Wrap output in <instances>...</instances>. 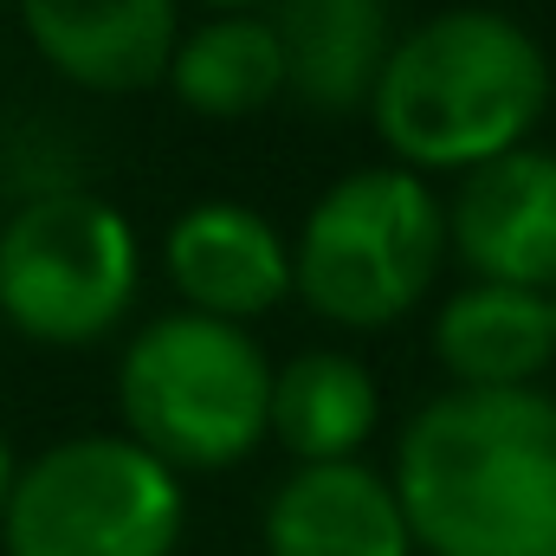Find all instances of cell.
<instances>
[{
  "mask_svg": "<svg viewBox=\"0 0 556 556\" xmlns=\"http://www.w3.org/2000/svg\"><path fill=\"white\" fill-rule=\"evenodd\" d=\"M395 492L427 556H556V402L446 389L395 440Z\"/></svg>",
  "mask_w": 556,
  "mask_h": 556,
  "instance_id": "obj_1",
  "label": "cell"
},
{
  "mask_svg": "<svg viewBox=\"0 0 556 556\" xmlns=\"http://www.w3.org/2000/svg\"><path fill=\"white\" fill-rule=\"evenodd\" d=\"M551 104V59L498 7H446L408 26L369 98L389 162L415 175H472L525 149Z\"/></svg>",
  "mask_w": 556,
  "mask_h": 556,
  "instance_id": "obj_2",
  "label": "cell"
},
{
  "mask_svg": "<svg viewBox=\"0 0 556 556\" xmlns=\"http://www.w3.org/2000/svg\"><path fill=\"white\" fill-rule=\"evenodd\" d=\"M273 369L253 324L175 304L117 356V420L175 472H227L273 440Z\"/></svg>",
  "mask_w": 556,
  "mask_h": 556,
  "instance_id": "obj_3",
  "label": "cell"
},
{
  "mask_svg": "<svg viewBox=\"0 0 556 556\" xmlns=\"http://www.w3.org/2000/svg\"><path fill=\"white\" fill-rule=\"evenodd\" d=\"M446 201L402 162L337 175L291 233V273L311 317L337 330H389L427 304L446 266Z\"/></svg>",
  "mask_w": 556,
  "mask_h": 556,
  "instance_id": "obj_4",
  "label": "cell"
},
{
  "mask_svg": "<svg viewBox=\"0 0 556 556\" xmlns=\"http://www.w3.org/2000/svg\"><path fill=\"white\" fill-rule=\"evenodd\" d=\"M142 298L137 220L98 188H46L0 220V324L39 350L104 343Z\"/></svg>",
  "mask_w": 556,
  "mask_h": 556,
  "instance_id": "obj_5",
  "label": "cell"
},
{
  "mask_svg": "<svg viewBox=\"0 0 556 556\" xmlns=\"http://www.w3.org/2000/svg\"><path fill=\"white\" fill-rule=\"evenodd\" d=\"M181 531V472L117 427L52 440L20 466L0 518V556H175Z\"/></svg>",
  "mask_w": 556,
  "mask_h": 556,
  "instance_id": "obj_6",
  "label": "cell"
},
{
  "mask_svg": "<svg viewBox=\"0 0 556 556\" xmlns=\"http://www.w3.org/2000/svg\"><path fill=\"white\" fill-rule=\"evenodd\" d=\"M162 278L188 311L227 317V324H260L285 298H298L291 240L260 207H247L233 194H207L168 220Z\"/></svg>",
  "mask_w": 556,
  "mask_h": 556,
  "instance_id": "obj_7",
  "label": "cell"
},
{
  "mask_svg": "<svg viewBox=\"0 0 556 556\" xmlns=\"http://www.w3.org/2000/svg\"><path fill=\"white\" fill-rule=\"evenodd\" d=\"M33 59L91 98H137L168 78L181 0H13Z\"/></svg>",
  "mask_w": 556,
  "mask_h": 556,
  "instance_id": "obj_8",
  "label": "cell"
},
{
  "mask_svg": "<svg viewBox=\"0 0 556 556\" xmlns=\"http://www.w3.org/2000/svg\"><path fill=\"white\" fill-rule=\"evenodd\" d=\"M453 260L472 278L556 291V149H511L459 175L446 201Z\"/></svg>",
  "mask_w": 556,
  "mask_h": 556,
  "instance_id": "obj_9",
  "label": "cell"
},
{
  "mask_svg": "<svg viewBox=\"0 0 556 556\" xmlns=\"http://www.w3.org/2000/svg\"><path fill=\"white\" fill-rule=\"evenodd\" d=\"M266 556H415L402 492L369 459L291 466L260 518Z\"/></svg>",
  "mask_w": 556,
  "mask_h": 556,
  "instance_id": "obj_10",
  "label": "cell"
},
{
  "mask_svg": "<svg viewBox=\"0 0 556 556\" xmlns=\"http://www.w3.org/2000/svg\"><path fill=\"white\" fill-rule=\"evenodd\" d=\"M285 52V98L317 117H369L382 65L395 52L389 0H273L266 7Z\"/></svg>",
  "mask_w": 556,
  "mask_h": 556,
  "instance_id": "obj_11",
  "label": "cell"
},
{
  "mask_svg": "<svg viewBox=\"0 0 556 556\" xmlns=\"http://www.w3.org/2000/svg\"><path fill=\"white\" fill-rule=\"evenodd\" d=\"M433 356L453 389H538V376L556 363L551 291L466 278L433 311Z\"/></svg>",
  "mask_w": 556,
  "mask_h": 556,
  "instance_id": "obj_12",
  "label": "cell"
},
{
  "mask_svg": "<svg viewBox=\"0 0 556 556\" xmlns=\"http://www.w3.org/2000/svg\"><path fill=\"white\" fill-rule=\"evenodd\" d=\"M382 427V382L350 350H298L273 369V440L291 466L324 459H363V446Z\"/></svg>",
  "mask_w": 556,
  "mask_h": 556,
  "instance_id": "obj_13",
  "label": "cell"
},
{
  "mask_svg": "<svg viewBox=\"0 0 556 556\" xmlns=\"http://www.w3.org/2000/svg\"><path fill=\"white\" fill-rule=\"evenodd\" d=\"M162 85L188 117H214V124L273 111L285 98V52H278L273 13L266 7L201 13L194 26H181V46H175Z\"/></svg>",
  "mask_w": 556,
  "mask_h": 556,
  "instance_id": "obj_14",
  "label": "cell"
},
{
  "mask_svg": "<svg viewBox=\"0 0 556 556\" xmlns=\"http://www.w3.org/2000/svg\"><path fill=\"white\" fill-rule=\"evenodd\" d=\"M13 479H20V459H13V446H7V433H0V518H7V498H13Z\"/></svg>",
  "mask_w": 556,
  "mask_h": 556,
  "instance_id": "obj_15",
  "label": "cell"
},
{
  "mask_svg": "<svg viewBox=\"0 0 556 556\" xmlns=\"http://www.w3.org/2000/svg\"><path fill=\"white\" fill-rule=\"evenodd\" d=\"M201 13H247V7H273V0H194Z\"/></svg>",
  "mask_w": 556,
  "mask_h": 556,
  "instance_id": "obj_16",
  "label": "cell"
},
{
  "mask_svg": "<svg viewBox=\"0 0 556 556\" xmlns=\"http://www.w3.org/2000/svg\"><path fill=\"white\" fill-rule=\"evenodd\" d=\"M0 7H13V0H0Z\"/></svg>",
  "mask_w": 556,
  "mask_h": 556,
  "instance_id": "obj_17",
  "label": "cell"
},
{
  "mask_svg": "<svg viewBox=\"0 0 556 556\" xmlns=\"http://www.w3.org/2000/svg\"><path fill=\"white\" fill-rule=\"evenodd\" d=\"M551 304H556V291H551Z\"/></svg>",
  "mask_w": 556,
  "mask_h": 556,
  "instance_id": "obj_18",
  "label": "cell"
}]
</instances>
